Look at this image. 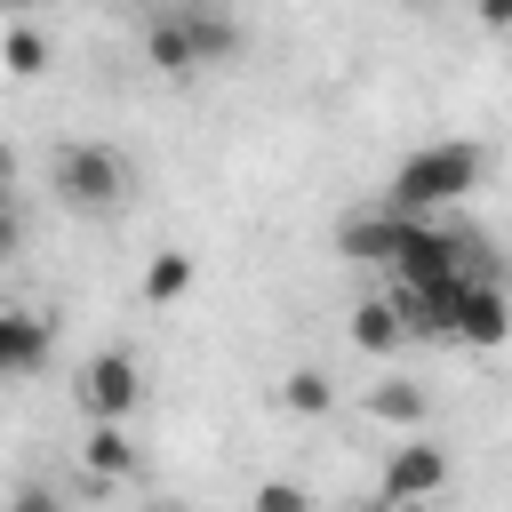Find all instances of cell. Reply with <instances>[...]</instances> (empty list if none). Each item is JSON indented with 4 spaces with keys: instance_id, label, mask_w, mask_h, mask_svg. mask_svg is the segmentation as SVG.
<instances>
[{
    "instance_id": "12",
    "label": "cell",
    "mask_w": 512,
    "mask_h": 512,
    "mask_svg": "<svg viewBox=\"0 0 512 512\" xmlns=\"http://www.w3.org/2000/svg\"><path fill=\"white\" fill-rule=\"evenodd\" d=\"M0 72H8V80H40V72H48V40H40L32 24H8V32H0Z\"/></svg>"
},
{
    "instance_id": "3",
    "label": "cell",
    "mask_w": 512,
    "mask_h": 512,
    "mask_svg": "<svg viewBox=\"0 0 512 512\" xmlns=\"http://www.w3.org/2000/svg\"><path fill=\"white\" fill-rule=\"evenodd\" d=\"M72 392H80L88 424H96V416L128 424V416H136V400H144V368H136V352H128V344H104V352L80 368V384H72Z\"/></svg>"
},
{
    "instance_id": "5",
    "label": "cell",
    "mask_w": 512,
    "mask_h": 512,
    "mask_svg": "<svg viewBox=\"0 0 512 512\" xmlns=\"http://www.w3.org/2000/svg\"><path fill=\"white\" fill-rule=\"evenodd\" d=\"M504 328H512V304H504V288H496V272H472V280L456 288V320H448V344H472V352H496V344H504Z\"/></svg>"
},
{
    "instance_id": "7",
    "label": "cell",
    "mask_w": 512,
    "mask_h": 512,
    "mask_svg": "<svg viewBox=\"0 0 512 512\" xmlns=\"http://www.w3.org/2000/svg\"><path fill=\"white\" fill-rule=\"evenodd\" d=\"M168 16H176V32H184V48H192V72L240 56V24H232L216 0H184V8H168Z\"/></svg>"
},
{
    "instance_id": "13",
    "label": "cell",
    "mask_w": 512,
    "mask_h": 512,
    "mask_svg": "<svg viewBox=\"0 0 512 512\" xmlns=\"http://www.w3.org/2000/svg\"><path fill=\"white\" fill-rule=\"evenodd\" d=\"M280 408H288V416H328V408H336V384H328L320 368H288V376H280Z\"/></svg>"
},
{
    "instance_id": "18",
    "label": "cell",
    "mask_w": 512,
    "mask_h": 512,
    "mask_svg": "<svg viewBox=\"0 0 512 512\" xmlns=\"http://www.w3.org/2000/svg\"><path fill=\"white\" fill-rule=\"evenodd\" d=\"M24 248V208H16V192L0 184V256H16Z\"/></svg>"
},
{
    "instance_id": "17",
    "label": "cell",
    "mask_w": 512,
    "mask_h": 512,
    "mask_svg": "<svg viewBox=\"0 0 512 512\" xmlns=\"http://www.w3.org/2000/svg\"><path fill=\"white\" fill-rule=\"evenodd\" d=\"M8 512H64V488H56V480H24V488L8 496Z\"/></svg>"
},
{
    "instance_id": "8",
    "label": "cell",
    "mask_w": 512,
    "mask_h": 512,
    "mask_svg": "<svg viewBox=\"0 0 512 512\" xmlns=\"http://www.w3.org/2000/svg\"><path fill=\"white\" fill-rule=\"evenodd\" d=\"M48 352H56L48 320H40V312L0 304V384H8V376H40V368H48Z\"/></svg>"
},
{
    "instance_id": "10",
    "label": "cell",
    "mask_w": 512,
    "mask_h": 512,
    "mask_svg": "<svg viewBox=\"0 0 512 512\" xmlns=\"http://www.w3.org/2000/svg\"><path fill=\"white\" fill-rule=\"evenodd\" d=\"M352 344H360V352H400V344H408L392 296H360V304H352Z\"/></svg>"
},
{
    "instance_id": "19",
    "label": "cell",
    "mask_w": 512,
    "mask_h": 512,
    "mask_svg": "<svg viewBox=\"0 0 512 512\" xmlns=\"http://www.w3.org/2000/svg\"><path fill=\"white\" fill-rule=\"evenodd\" d=\"M472 16H480L488 32H512V0H472Z\"/></svg>"
},
{
    "instance_id": "11",
    "label": "cell",
    "mask_w": 512,
    "mask_h": 512,
    "mask_svg": "<svg viewBox=\"0 0 512 512\" xmlns=\"http://www.w3.org/2000/svg\"><path fill=\"white\" fill-rule=\"evenodd\" d=\"M144 56H152V72H168V80H192V48H184V32H176V16H168V8L144 24Z\"/></svg>"
},
{
    "instance_id": "21",
    "label": "cell",
    "mask_w": 512,
    "mask_h": 512,
    "mask_svg": "<svg viewBox=\"0 0 512 512\" xmlns=\"http://www.w3.org/2000/svg\"><path fill=\"white\" fill-rule=\"evenodd\" d=\"M376 512H400V504H376Z\"/></svg>"
},
{
    "instance_id": "6",
    "label": "cell",
    "mask_w": 512,
    "mask_h": 512,
    "mask_svg": "<svg viewBox=\"0 0 512 512\" xmlns=\"http://www.w3.org/2000/svg\"><path fill=\"white\" fill-rule=\"evenodd\" d=\"M400 232H408V216L400 208H384V200H368V208H352L344 224H336V256L344 264H392V248H400Z\"/></svg>"
},
{
    "instance_id": "15",
    "label": "cell",
    "mask_w": 512,
    "mask_h": 512,
    "mask_svg": "<svg viewBox=\"0 0 512 512\" xmlns=\"http://www.w3.org/2000/svg\"><path fill=\"white\" fill-rule=\"evenodd\" d=\"M192 288V256L184 248H160L152 264H144V304H176Z\"/></svg>"
},
{
    "instance_id": "4",
    "label": "cell",
    "mask_w": 512,
    "mask_h": 512,
    "mask_svg": "<svg viewBox=\"0 0 512 512\" xmlns=\"http://www.w3.org/2000/svg\"><path fill=\"white\" fill-rule=\"evenodd\" d=\"M440 488H448V448H432V440H408V448H392V464H384V488H376V504L424 512V504H432Z\"/></svg>"
},
{
    "instance_id": "1",
    "label": "cell",
    "mask_w": 512,
    "mask_h": 512,
    "mask_svg": "<svg viewBox=\"0 0 512 512\" xmlns=\"http://www.w3.org/2000/svg\"><path fill=\"white\" fill-rule=\"evenodd\" d=\"M480 176H488V152H480V144H464V136H448V144L408 152L376 200H384V208H400V216H448L464 192H480Z\"/></svg>"
},
{
    "instance_id": "20",
    "label": "cell",
    "mask_w": 512,
    "mask_h": 512,
    "mask_svg": "<svg viewBox=\"0 0 512 512\" xmlns=\"http://www.w3.org/2000/svg\"><path fill=\"white\" fill-rule=\"evenodd\" d=\"M8 176H16V152H8V144H0V184H8Z\"/></svg>"
},
{
    "instance_id": "2",
    "label": "cell",
    "mask_w": 512,
    "mask_h": 512,
    "mask_svg": "<svg viewBox=\"0 0 512 512\" xmlns=\"http://www.w3.org/2000/svg\"><path fill=\"white\" fill-rule=\"evenodd\" d=\"M48 184H56L64 208H80V216H112V208L136 192V168H128L112 144H64V152L48 160Z\"/></svg>"
},
{
    "instance_id": "16",
    "label": "cell",
    "mask_w": 512,
    "mask_h": 512,
    "mask_svg": "<svg viewBox=\"0 0 512 512\" xmlns=\"http://www.w3.org/2000/svg\"><path fill=\"white\" fill-rule=\"evenodd\" d=\"M248 512H312V496H304L296 480H256V496H248Z\"/></svg>"
},
{
    "instance_id": "14",
    "label": "cell",
    "mask_w": 512,
    "mask_h": 512,
    "mask_svg": "<svg viewBox=\"0 0 512 512\" xmlns=\"http://www.w3.org/2000/svg\"><path fill=\"white\" fill-rule=\"evenodd\" d=\"M360 408H368L376 424H424V408H432V400H424L416 384H400V376H392V384H368V400H360Z\"/></svg>"
},
{
    "instance_id": "9",
    "label": "cell",
    "mask_w": 512,
    "mask_h": 512,
    "mask_svg": "<svg viewBox=\"0 0 512 512\" xmlns=\"http://www.w3.org/2000/svg\"><path fill=\"white\" fill-rule=\"evenodd\" d=\"M80 464H88V488L128 480V472H136V440H128V424L96 416V424H88V440H80Z\"/></svg>"
}]
</instances>
